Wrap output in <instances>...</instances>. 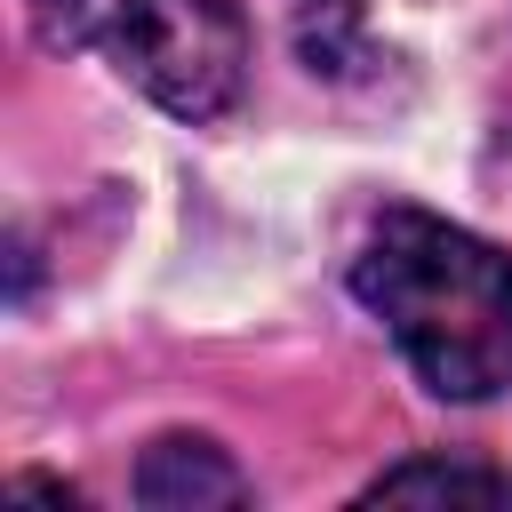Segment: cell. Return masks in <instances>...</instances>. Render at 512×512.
I'll return each mask as SVG.
<instances>
[{
  "label": "cell",
  "mask_w": 512,
  "mask_h": 512,
  "mask_svg": "<svg viewBox=\"0 0 512 512\" xmlns=\"http://www.w3.org/2000/svg\"><path fill=\"white\" fill-rule=\"evenodd\" d=\"M352 288L440 400H496L512 384V256L480 232L384 208L352 256Z\"/></svg>",
  "instance_id": "cell-1"
},
{
  "label": "cell",
  "mask_w": 512,
  "mask_h": 512,
  "mask_svg": "<svg viewBox=\"0 0 512 512\" xmlns=\"http://www.w3.org/2000/svg\"><path fill=\"white\" fill-rule=\"evenodd\" d=\"M48 40L96 48L176 120H216L240 96L248 32L224 0H40Z\"/></svg>",
  "instance_id": "cell-2"
},
{
  "label": "cell",
  "mask_w": 512,
  "mask_h": 512,
  "mask_svg": "<svg viewBox=\"0 0 512 512\" xmlns=\"http://www.w3.org/2000/svg\"><path fill=\"white\" fill-rule=\"evenodd\" d=\"M136 504H152V512H216V504H248V480L216 440L168 432L136 464Z\"/></svg>",
  "instance_id": "cell-3"
},
{
  "label": "cell",
  "mask_w": 512,
  "mask_h": 512,
  "mask_svg": "<svg viewBox=\"0 0 512 512\" xmlns=\"http://www.w3.org/2000/svg\"><path fill=\"white\" fill-rule=\"evenodd\" d=\"M512 488L480 464H448V456H416V464H392L384 480H368L360 504H504Z\"/></svg>",
  "instance_id": "cell-4"
}]
</instances>
